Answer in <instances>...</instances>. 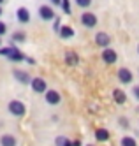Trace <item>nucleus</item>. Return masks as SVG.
Returning a JSON list of instances; mask_svg holds the SVG:
<instances>
[{"mask_svg": "<svg viewBox=\"0 0 139 146\" xmlns=\"http://www.w3.org/2000/svg\"><path fill=\"white\" fill-rule=\"evenodd\" d=\"M7 109H9V113L13 114V116H16V118H23L25 114H27V106L21 100H11L9 104H7Z\"/></svg>", "mask_w": 139, "mask_h": 146, "instance_id": "1", "label": "nucleus"}, {"mask_svg": "<svg viewBox=\"0 0 139 146\" xmlns=\"http://www.w3.org/2000/svg\"><path fill=\"white\" fill-rule=\"evenodd\" d=\"M100 58L104 64H108V65H113L116 64V60H118V53L113 49V48H102V53H100Z\"/></svg>", "mask_w": 139, "mask_h": 146, "instance_id": "2", "label": "nucleus"}, {"mask_svg": "<svg viewBox=\"0 0 139 146\" xmlns=\"http://www.w3.org/2000/svg\"><path fill=\"white\" fill-rule=\"evenodd\" d=\"M97 23H99V19H97V16H95L93 13L84 11L81 14V25L84 28H95V27H97Z\"/></svg>", "mask_w": 139, "mask_h": 146, "instance_id": "3", "label": "nucleus"}, {"mask_svg": "<svg viewBox=\"0 0 139 146\" xmlns=\"http://www.w3.org/2000/svg\"><path fill=\"white\" fill-rule=\"evenodd\" d=\"M42 95H44V100L49 104V106H58L60 104V100H62V95L57 92V90H46L44 93H42Z\"/></svg>", "mask_w": 139, "mask_h": 146, "instance_id": "4", "label": "nucleus"}, {"mask_svg": "<svg viewBox=\"0 0 139 146\" xmlns=\"http://www.w3.org/2000/svg\"><path fill=\"white\" fill-rule=\"evenodd\" d=\"M30 88L34 90V93H44L48 90V83H46V79H42V78H32Z\"/></svg>", "mask_w": 139, "mask_h": 146, "instance_id": "5", "label": "nucleus"}, {"mask_svg": "<svg viewBox=\"0 0 139 146\" xmlns=\"http://www.w3.org/2000/svg\"><path fill=\"white\" fill-rule=\"evenodd\" d=\"M39 18L44 19V21H51V19H55L57 14H55V9L51 5H41L39 7Z\"/></svg>", "mask_w": 139, "mask_h": 146, "instance_id": "6", "label": "nucleus"}, {"mask_svg": "<svg viewBox=\"0 0 139 146\" xmlns=\"http://www.w3.org/2000/svg\"><path fill=\"white\" fill-rule=\"evenodd\" d=\"M13 78L18 83H21V85H30V81H32V78H30L28 72L27 70H21V69H14L13 70Z\"/></svg>", "mask_w": 139, "mask_h": 146, "instance_id": "7", "label": "nucleus"}, {"mask_svg": "<svg viewBox=\"0 0 139 146\" xmlns=\"http://www.w3.org/2000/svg\"><path fill=\"white\" fill-rule=\"evenodd\" d=\"M134 79V74H132V70L130 69H127V67H122L118 70V81L123 83V85H130Z\"/></svg>", "mask_w": 139, "mask_h": 146, "instance_id": "8", "label": "nucleus"}, {"mask_svg": "<svg viewBox=\"0 0 139 146\" xmlns=\"http://www.w3.org/2000/svg\"><path fill=\"white\" fill-rule=\"evenodd\" d=\"M7 58H9L11 62H16V64H19V62H25V55H23V51H21L19 48H16V46H11V51H9Z\"/></svg>", "mask_w": 139, "mask_h": 146, "instance_id": "9", "label": "nucleus"}, {"mask_svg": "<svg viewBox=\"0 0 139 146\" xmlns=\"http://www.w3.org/2000/svg\"><path fill=\"white\" fill-rule=\"evenodd\" d=\"M16 19H18V23H21V25L30 23V11L27 7H18L16 9Z\"/></svg>", "mask_w": 139, "mask_h": 146, "instance_id": "10", "label": "nucleus"}, {"mask_svg": "<svg viewBox=\"0 0 139 146\" xmlns=\"http://www.w3.org/2000/svg\"><path fill=\"white\" fill-rule=\"evenodd\" d=\"M95 44H97L99 48H108V46L111 44V37H109V34H106V32L95 34Z\"/></svg>", "mask_w": 139, "mask_h": 146, "instance_id": "11", "label": "nucleus"}, {"mask_svg": "<svg viewBox=\"0 0 139 146\" xmlns=\"http://www.w3.org/2000/svg\"><path fill=\"white\" fill-rule=\"evenodd\" d=\"M65 64H67L69 67H76V65H79V56H78L76 51H72V49L65 51Z\"/></svg>", "mask_w": 139, "mask_h": 146, "instance_id": "12", "label": "nucleus"}, {"mask_svg": "<svg viewBox=\"0 0 139 146\" xmlns=\"http://www.w3.org/2000/svg\"><path fill=\"white\" fill-rule=\"evenodd\" d=\"M0 146H18V141L13 134H4L0 135Z\"/></svg>", "mask_w": 139, "mask_h": 146, "instance_id": "13", "label": "nucleus"}, {"mask_svg": "<svg viewBox=\"0 0 139 146\" xmlns=\"http://www.w3.org/2000/svg\"><path fill=\"white\" fill-rule=\"evenodd\" d=\"M113 100L118 104V106H122V104H125V102H127V93H125L123 90H120V88L113 90Z\"/></svg>", "mask_w": 139, "mask_h": 146, "instance_id": "14", "label": "nucleus"}, {"mask_svg": "<svg viewBox=\"0 0 139 146\" xmlns=\"http://www.w3.org/2000/svg\"><path fill=\"white\" fill-rule=\"evenodd\" d=\"M58 35L62 37V39H70V37H74V28L72 27H69V25H62L60 27V30H58Z\"/></svg>", "mask_w": 139, "mask_h": 146, "instance_id": "15", "label": "nucleus"}, {"mask_svg": "<svg viewBox=\"0 0 139 146\" xmlns=\"http://www.w3.org/2000/svg\"><path fill=\"white\" fill-rule=\"evenodd\" d=\"M109 130L108 129H97L95 130V139H97L99 143H106V141H109Z\"/></svg>", "mask_w": 139, "mask_h": 146, "instance_id": "16", "label": "nucleus"}, {"mask_svg": "<svg viewBox=\"0 0 139 146\" xmlns=\"http://www.w3.org/2000/svg\"><path fill=\"white\" fill-rule=\"evenodd\" d=\"M55 144L57 146H72V141L65 137V135H58V137H55Z\"/></svg>", "mask_w": 139, "mask_h": 146, "instance_id": "17", "label": "nucleus"}, {"mask_svg": "<svg viewBox=\"0 0 139 146\" xmlns=\"http://www.w3.org/2000/svg\"><path fill=\"white\" fill-rule=\"evenodd\" d=\"M120 146H137V143L132 135H123L122 141H120Z\"/></svg>", "mask_w": 139, "mask_h": 146, "instance_id": "18", "label": "nucleus"}, {"mask_svg": "<svg viewBox=\"0 0 139 146\" xmlns=\"http://www.w3.org/2000/svg\"><path fill=\"white\" fill-rule=\"evenodd\" d=\"M25 40H27L25 32H14L13 34V42H25Z\"/></svg>", "mask_w": 139, "mask_h": 146, "instance_id": "19", "label": "nucleus"}, {"mask_svg": "<svg viewBox=\"0 0 139 146\" xmlns=\"http://www.w3.org/2000/svg\"><path fill=\"white\" fill-rule=\"evenodd\" d=\"M60 7L63 9V13H65V14H70L72 11H70V2H69V0H62V2H60Z\"/></svg>", "mask_w": 139, "mask_h": 146, "instance_id": "20", "label": "nucleus"}, {"mask_svg": "<svg viewBox=\"0 0 139 146\" xmlns=\"http://www.w3.org/2000/svg\"><path fill=\"white\" fill-rule=\"evenodd\" d=\"M118 125H120L122 129H129V127H130V123H129V120H127L125 116H120V118H118Z\"/></svg>", "mask_w": 139, "mask_h": 146, "instance_id": "21", "label": "nucleus"}, {"mask_svg": "<svg viewBox=\"0 0 139 146\" xmlns=\"http://www.w3.org/2000/svg\"><path fill=\"white\" fill-rule=\"evenodd\" d=\"M76 4L81 7V9H88L92 5V0H76Z\"/></svg>", "mask_w": 139, "mask_h": 146, "instance_id": "22", "label": "nucleus"}, {"mask_svg": "<svg viewBox=\"0 0 139 146\" xmlns=\"http://www.w3.org/2000/svg\"><path fill=\"white\" fill-rule=\"evenodd\" d=\"M53 21H55V23H53V30H55V32L58 34V30H60V27H62V25H60L62 21H60V18H55Z\"/></svg>", "mask_w": 139, "mask_h": 146, "instance_id": "23", "label": "nucleus"}, {"mask_svg": "<svg viewBox=\"0 0 139 146\" xmlns=\"http://www.w3.org/2000/svg\"><path fill=\"white\" fill-rule=\"evenodd\" d=\"M7 34V25L4 21H0V37H4Z\"/></svg>", "mask_w": 139, "mask_h": 146, "instance_id": "24", "label": "nucleus"}, {"mask_svg": "<svg viewBox=\"0 0 139 146\" xmlns=\"http://www.w3.org/2000/svg\"><path fill=\"white\" fill-rule=\"evenodd\" d=\"M9 51H11V46H7V48H2V46H0V56H5V58H7Z\"/></svg>", "mask_w": 139, "mask_h": 146, "instance_id": "25", "label": "nucleus"}, {"mask_svg": "<svg viewBox=\"0 0 139 146\" xmlns=\"http://www.w3.org/2000/svg\"><path fill=\"white\" fill-rule=\"evenodd\" d=\"M132 95H134L136 100H139V85H136V86L132 88Z\"/></svg>", "mask_w": 139, "mask_h": 146, "instance_id": "26", "label": "nucleus"}, {"mask_svg": "<svg viewBox=\"0 0 139 146\" xmlns=\"http://www.w3.org/2000/svg\"><path fill=\"white\" fill-rule=\"evenodd\" d=\"M25 62H27V64H30V65H35V60L30 58V56H25Z\"/></svg>", "mask_w": 139, "mask_h": 146, "instance_id": "27", "label": "nucleus"}, {"mask_svg": "<svg viewBox=\"0 0 139 146\" xmlns=\"http://www.w3.org/2000/svg\"><path fill=\"white\" fill-rule=\"evenodd\" d=\"M60 2H62V0H51V4H53V5H60Z\"/></svg>", "mask_w": 139, "mask_h": 146, "instance_id": "28", "label": "nucleus"}, {"mask_svg": "<svg viewBox=\"0 0 139 146\" xmlns=\"http://www.w3.org/2000/svg\"><path fill=\"white\" fill-rule=\"evenodd\" d=\"M72 146H81V141H72Z\"/></svg>", "mask_w": 139, "mask_h": 146, "instance_id": "29", "label": "nucleus"}, {"mask_svg": "<svg viewBox=\"0 0 139 146\" xmlns=\"http://www.w3.org/2000/svg\"><path fill=\"white\" fill-rule=\"evenodd\" d=\"M2 13H4V9H2V4H0V16H2Z\"/></svg>", "mask_w": 139, "mask_h": 146, "instance_id": "30", "label": "nucleus"}, {"mask_svg": "<svg viewBox=\"0 0 139 146\" xmlns=\"http://www.w3.org/2000/svg\"><path fill=\"white\" fill-rule=\"evenodd\" d=\"M137 55H139V44H137Z\"/></svg>", "mask_w": 139, "mask_h": 146, "instance_id": "31", "label": "nucleus"}, {"mask_svg": "<svg viewBox=\"0 0 139 146\" xmlns=\"http://www.w3.org/2000/svg\"><path fill=\"white\" fill-rule=\"evenodd\" d=\"M0 46H2V37H0Z\"/></svg>", "mask_w": 139, "mask_h": 146, "instance_id": "32", "label": "nucleus"}, {"mask_svg": "<svg viewBox=\"0 0 139 146\" xmlns=\"http://www.w3.org/2000/svg\"><path fill=\"white\" fill-rule=\"evenodd\" d=\"M0 4H4V0H0Z\"/></svg>", "mask_w": 139, "mask_h": 146, "instance_id": "33", "label": "nucleus"}, {"mask_svg": "<svg viewBox=\"0 0 139 146\" xmlns=\"http://www.w3.org/2000/svg\"><path fill=\"white\" fill-rule=\"evenodd\" d=\"M88 146H93V144H88Z\"/></svg>", "mask_w": 139, "mask_h": 146, "instance_id": "34", "label": "nucleus"}]
</instances>
